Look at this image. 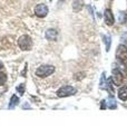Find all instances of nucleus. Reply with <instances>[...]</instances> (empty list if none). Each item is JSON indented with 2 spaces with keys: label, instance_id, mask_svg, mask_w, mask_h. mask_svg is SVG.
I'll list each match as a JSON object with an SVG mask.
<instances>
[{
  "label": "nucleus",
  "instance_id": "nucleus-1",
  "mask_svg": "<svg viewBox=\"0 0 127 134\" xmlns=\"http://www.w3.org/2000/svg\"><path fill=\"white\" fill-rule=\"evenodd\" d=\"M55 72V67L53 65H41L36 69V76L45 78L50 76Z\"/></svg>",
  "mask_w": 127,
  "mask_h": 134
},
{
  "label": "nucleus",
  "instance_id": "nucleus-2",
  "mask_svg": "<svg viewBox=\"0 0 127 134\" xmlns=\"http://www.w3.org/2000/svg\"><path fill=\"white\" fill-rule=\"evenodd\" d=\"M18 46L21 50H25V52H27V50H30L31 47H32V39L30 36L28 35H22L19 37L18 39Z\"/></svg>",
  "mask_w": 127,
  "mask_h": 134
},
{
  "label": "nucleus",
  "instance_id": "nucleus-3",
  "mask_svg": "<svg viewBox=\"0 0 127 134\" xmlns=\"http://www.w3.org/2000/svg\"><path fill=\"white\" fill-rule=\"evenodd\" d=\"M76 93H77V90L75 87H73L71 85H65L57 91V96L58 97H67V96L75 95Z\"/></svg>",
  "mask_w": 127,
  "mask_h": 134
},
{
  "label": "nucleus",
  "instance_id": "nucleus-4",
  "mask_svg": "<svg viewBox=\"0 0 127 134\" xmlns=\"http://www.w3.org/2000/svg\"><path fill=\"white\" fill-rule=\"evenodd\" d=\"M116 58L118 62H120L122 64L127 63V46L126 45H119L116 49Z\"/></svg>",
  "mask_w": 127,
  "mask_h": 134
},
{
  "label": "nucleus",
  "instance_id": "nucleus-5",
  "mask_svg": "<svg viewBox=\"0 0 127 134\" xmlns=\"http://www.w3.org/2000/svg\"><path fill=\"white\" fill-rule=\"evenodd\" d=\"M48 7L47 5H45V3H39V5H37L35 7V14L37 17H39V18H44L48 15Z\"/></svg>",
  "mask_w": 127,
  "mask_h": 134
},
{
  "label": "nucleus",
  "instance_id": "nucleus-6",
  "mask_svg": "<svg viewBox=\"0 0 127 134\" xmlns=\"http://www.w3.org/2000/svg\"><path fill=\"white\" fill-rule=\"evenodd\" d=\"M104 19H105V24L108 25V26H113L115 24V18H114V15L111 9H106L104 12Z\"/></svg>",
  "mask_w": 127,
  "mask_h": 134
},
{
  "label": "nucleus",
  "instance_id": "nucleus-7",
  "mask_svg": "<svg viewBox=\"0 0 127 134\" xmlns=\"http://www.w3.org/2000/svg\"><path fill=\"white\" fill-rule=\"evenodd\" d=\"M45 37H46V39L47 40L55 41V40H57V38H58V31L56 30V29H54V28H49V29L46 30Z\"/></svg>",
  "mask_w": 127,
  "mask_h": 134
},
{
  "label": "nucleus",
  "instance_id": "nucleus-8",
  "mask_svg": "<svg viewBox=\"0 0 127 134\" xmlns=\"http://www.w3.org/2000/svg\"><path fill=\"white\" fill-rule=\"evenodd\" d=\"M118 98L122 100H127V86H123L118 90Z\"/></svg>",
  "mask_w": 127,
  "mask_h": 134
},
{
  "label": "nucleus",
  "instance_id": "nucleus-9",
  "mask_svg": "<svg viewBox=\"0 0 127 134\" xmlns=\"http://www.w3.org/2000/svg\"><path fill=\"white\" fill-rule=\"evenodd\" d=\"M20 103V99H19V97L17 95H12L11 96V98H10V103H9V108L10 110H14V108L18 105V104Z\"/></svg>",
  "mask_w": 127,
  "mask_h": 134
},
{
  "label": "nucleus",
  "instance_id": "nucleus-10",
  "mask_svg": "<svg viewBox=\"0 0 127 134\" xmlns=\"http://www.w3.org/2000/svg\"><path fill=\"white\" fill-rule=\"evenodd\" d=\"M83 7H84V1L83 0H75V1L73 2V9L76 12L82 10Z\"/></svg>",
  "mask_w": 127,
  "mask_h": 134
},
{
  "label": "nucleus",
  "instance_id": "nucleus-11",
  "mask_svg": "<svg viewBox=\"0 0 127 134\" xmlns=\"http://www.w3.org/2000/svg\"><path fill=\"white\" fill-rule=\"evenodd\" d=\"M106 104H107V106H108L109 108H112V110H113V108H116V107H117L116 100L113 98V96H112V95L109 96V98H108L107 100H106Z\"/></svg>",
  "mask_w": 127,
  "mask_h": 134
},
{
  "label": "nucleus",
  "instance_id": "nucleus-12",
  "mask_svg": "<svg viewBox=\"0 0 127 134\" xmlns=\"http://www.w3.org/2000/svg\"><path fill=\"white\" fill-rule=\"evenodd\" d=\"M103 39H104V43L106 44V50H107V52H109V48H111V44H112V38H111V36L105 35V36H103Z\"/></svg>",
  "mask_w": 127,
  "mask_h": 134
},
{
  "label": "nucleus",
  "instance_id": "nucleus-13",
  "mask_svg": "<svg viewBox=\"0 0 127 134\" xmlns=\"http://www.w3.org/2000/svg\"><path fill=\"white\" fill-rule=\"evenodd\" d=\"M16 91L18 92V94H20L21 96H22V95L25 94V91H26V84H25V83H22V84H19V85L17 86Z\"/></svg>",
  "mask_w": 127,
  "mask_h": 134
},
{
  "label": "nucleus",
  "instance_id": "nucleus-14",
  "mask_svg": "<svg viewBox=\"0 0 127 134\" xmlns=\"http://www.w3.org/2000/svg\"><path fill=\"white\" fill-rule=\"evenodd\" d=\"M118 19H119L120 24H125L127 21V14L126 12H120L119 16H118Z\"/></svg>",
  "mask_w": 127,
  "mask_h": 134
},
{
  "label": "nucleus",
  "instance_id": "nucleus-15",
  "mask_svg": "<svg viewBox=\"0 0 127 134\" xmlns=\"http://www.w3.org/2000/svg\"><path fill=\"white\" fill-rule=\"evenodd\" d=\"M6 82H7V75H6V73L0 72V85H3Z\"/></svg>",
  "mask_w": 127,
  "mask_h": 134
},
{
  "label": "nucleus",
  "instance_id": "nucleus-16",
  "mask_svg": "<svg viewBox=\"0 0 127 134\" xmlns=\"http://www.w3.org/2000/svg\"><path fill=\"white\" fill-rule=\"evenodd\" d=\"M84 77H85V73H78L74 76V78L76 79V81H80V79H83Z\"/></svg>",
  "mask_w": 127,
  "mask_h": 134
},
{
  "label": "nucleus",
  "instance_id": "nucleus-17",
  "mask_svg": "<svg viewBox=\"0 0 127 134\" xmlns=\"http://www.w3.org/2000/svg\"><path fill=\"white\" fill-rule=\"evenodd\" d=\"M21 108H22V110H30V105H29L28 103H25V104H22V106H21Z\"/></svg>",
  "mask_w": 127,
  "mask_h": 134
},
{
  "label": "nucleus",
  "instance_id": "nucleus-18",
  "mask_svg": "<svg viewBox=\"0 0 127 134\" xmlns=\"http://www.w3.org/2000/svg\"><path fill=\"white\" fill-rule=\"evenodd\" d=\"M26 73H27V64L25 65V68H24L22 72H21V76H22V77H26Z\"/></svg>",
  "mask_w": 127,
  "mask_h": 134
},
{
  "label": "nucleus",
  "instance_id": "nucleus-19",
  "mask_svg": "<svg viewBox=\"0 0 127 134\" xmlns=\"http://www.w3.org/2000/svg\"><path fill=\"white\" fill-rule=\"evenodd\" d=\"M2 68H3V63L0 60V69H2Z\"/></svg>",
  "mask_w": 127,
  "mask_h": 134
}]
</instances>
